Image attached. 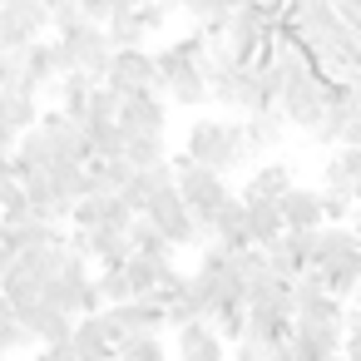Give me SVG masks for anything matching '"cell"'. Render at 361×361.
Returning <instances> with one entry per match:
<instances>
[{
    "label": "cell",
    "mask_w": 361,
    "mask_h": 361,
    "mask_svg": "<svg viewBox=\"0 0 361 361\" xmlns=\"http://www.w3.org/2000/svg\"><path fill=\"white\" fill-rule=\"evenodd\" d=\"M114 94H134V90H159V70H154V55L144 45H114L109 50V65L99 75Z\"/></svg>",
    "instance_id": "5"
},
{
    "label": "cell",
    "mask_w": 361,
    "mask_h": 361,
    "mask_svg": "<svg viewBox=\"0 0 361 361\" xmlns=\"http://www.w3.org/2000/svg\"><path fill=\"white\" fill-rule=\"evenodd\" d=\"M124 233H129V247H134V252L159 257V262H178V247H173V243H169V238H164V233H159V228H154L144 213H134Z\"/></svg>",
    "instance_id": "19"
},
{
    "label": "cell",
    "mask_w": 361,
    "mask_h": 361,
    "mask_svg": "<svg viewBox=\"0 0 361 361\" xmlns=\"http://www.w3.org/2000/svg\"><path fill=\"white\" fill-rule=\"evenodd\" d=\"M25 346H35L30 326L20 317H6V322H0V356H6V351H25Z\"/></svg>",
    "instance_id": "27"
},
{
    "label": "cell",
    "mask_w": 361,
    "mask_h": 361,
    "mask_svg": "<svg viewBox=\"0 0 361 361\" xmlns=\"http://www.w3.org/2000/svg\"><path fill=\"white\" fill-rule=\"evenodd\" d=\"M114 356L124 361H164V331H134L114 346Z\"/></svg>",
    "instance_id": "23"
},
{
    "label": "cell",
    "mask_w": 361,
    "mask_h": 361,
    "mask_svg": "<svg viewBox=\"0 0 361 361\" xmlns=\"http://www.w3.org/2000/svg\"><path fill=\"white\" fill-rule=\"evenodd\" d=\"M55 75H65V60H60V40H55V35H50V40H45V35L25 40V45H20V80L40 90V85H50Z\"/></svg>",
    "instance_id": "10"
},
{
    "label": "cell",
    "mask_w": 361,
    "mask_h": 361,
    "mask_svg": "<svg viewBox=\"0 0 361 361\" xmlns=\"http://www.w3.org/2000/svg\"><path fill=\"white\" fill-rule=\"evenodd\" d=\"M173 356H183V361H223L228 341L213 331L208 317H193V322L173 326Z\"/></svg>",
    "instance_id": "9"
},
{
    "label": "cell",
    "mask_w": 361,
    "mask_h": 361,
    "mask_svg": "<svg viewBox=\"0 0 361 361\" xmlns=\"http://www.w3.org/2000/svg\"><path fill=\"white\" fill-rule=\"evenodd\" d=\"M40 119V90L16 80L0 90V149H16V134Z\"/></svg>",
    "instance_id": "7"
},
{
    "label": "cell",
    "mask_w": 361,
    "mask_h": 361,
    "mask_svg": "<svg viewBox=\"0 0 361 361\" xmlns=\"http://www.w3.org/2000/svg\"><path fill=\"white\" fill-rule=\"evenodd\" d=\"M25 326H30V336H35V346H45V341H60V336H70V312H60V307H50L45 297L40 302H30V307H20L16 312Z\"/></svg>",
    "instance_id": "13"
},
{
    "label": "cell",
    "mask_w": 361,
    "mask_h": 361,
    "mask_svg": "<svg viewBox=\"0 0 361 361\" xmlns=\"http://www.w3.org/2000/svg\"><path fill=\"white\" fill-rule=\"evenodd\" d=\"M16 80H20V50H6V45H0V90L16 85Z\"/></svg>",
    "instance_id": "28"
},
{
    "label": "cell",
    "mask_w": 361,
    "mask_h": 361,
    "mask_svg": "<svg viewBox=\"0 0 361 361\" xmlns=\"http://www.w3.org/2000/svg\"><path fill=\"white\" fill-rule=\"evenodd\" d=\"M55 40H60V60H65V70H85V75H104V65H109V35H104V25H94V20H85V16H75L70 25H60L55 30Z\"/></svg>",
    "instance_id": "4"
},
{
    "label": "cell",
    "mask_w": 361,
    "mask_h": 361,
    "mask_svg": "<svg viewBox=\"0 0 361 361\" xmlns=\"http://www.w3.org/2000/svg\"><path fill=\"white\" fill-rule=\"evenodd\" d=\"M277 213H282V228H317L322 223V193L317 188H302L297 178L277 193Z\"/></svg>",
    "instance_id": "12"
},
{
    "label": "cell",
    "mask_w": 361,
    "mask_h": 361,
    "mask_svg": "<svg viewBox=\"0 0 361 361\" xmlns=\"http://www.w3.org/2000/svg\"><path fill=\"white\" fill-rule=\"evenodd\" d=\"M322 183H331V188H361V144H331Z\"/></svg>",
    "instance_id": "17"
},
{
    "label": "cell",
    "mask_w": 361,
    "mask_h": 361,
    "mask_svg": "<svg viewBox=\"0 0 361 361\" xmlns=\"http://www.w3.org/2000/svg\"><path fill=\"white\" fill-rule=\"evenodd\" d=\"M114 124L129 134H164L169 129V99L164 90H134V94H119V114Z\"/></svg>",
    "instance_id": "6"
},
{
    "label": "cell",
    "mask_w": 361,
    "mask_h": 361,
    "mask_svg": "<svg viewBox=\"0 0 361 361\" xmlns=\"http://www.w3.org/2000/svg\"><path fill=\"white\" fill-rule=\"evenodd\" d=\"M119 267H124L129 297H149V292H154V282H159V272H164V262H159V257H144V252H134V247H129V257H124Z\"/></svg>",
    "instance_id": "20"
},
{
    "label": "cell",
    "mask_w": 361,
    "mask_h": 361,
    "mask_svg": "<svg viewBox=\"0 0 361 361\" xmlns=\"http://www.w3.org/2000/svg\"><path fill=\"white\" fill-rule=\"evenodd\" d=\"M317 193H322V223H351V213H356V188H331V183H322Z\"/></svg>",
    "instance_id": "24"
},
{
    "label": "cell",
    "mask_w": 361,
    "mask_h": 361,
    "mask_svg": "<svg viewBox=\"0 0 361 361\" xmlns=\"http://www.w3.org/2000/svg\"><path fill=\"white\" fill-rule=\"evenodd\" d=\"M94 277V287H99V302L109 307V302H124L129 297V282H124V267H99V272H90Z\"/></svg>",
    "instance_id": "26"
},
{
    "label": "cell",
    "mask_w": 361,
    "mask_h": 361,
    "mask_svg": "<svg viewBox=\"0 0 361 361\" xmlns=\"http://www.w3.org/2000/svg\"><path fill=\"white\" fill-rule=\"evenodd\" d=\"M336 85H341V80H331V75H322V70H312V75H302L297 85H287V90L277 94V114H282V124L312 134L317 119L336 104Z\"/></svg>",
    "instance_id": "3"
},
{
    "label": "cell",
    "mask_w": 361,
    "mask_h": 361,
    "mask_svg": "<svg viewBox=\"0 0 361 361\" xmlns=\"http://www.w3.org/2000/svg\"><path fill=\"white\" fill-rule=\"evenodd\" d=\"M317 272H322V287H326L331 297H356V282H361V247L336 252V257L322 262Z\"/></svg>",
    "instance_id": "15"
},
{
    "label": "cell",
    "mask_w": 361,
    "mask_h": 361,
    "mask_svg": "<svg viewBox=\"0 0 361 361\" xmlns=\"http://www.w3.org/2000/svg\"><path fill=\"white\" fill-rule=\"evenodd\" d=\"M183 149H188V159H198V164H208L218 173H228V169H238V164L252 159L247 139H243V124L218 119V114H198L188 124V134H183Z\"/></svg>",
    "instance_id": "1"
},
{
    "label": "cell",
    "mask_w": 361,
    "mask_h": 361,
    "mask_svg": "<svg viewBox=\"0 0 361 361\" xmlns=\"http://www.w3.org/2000/svg\"><path fill=\"white\" fill-rule=\"evenodd\" d=\"M282 114L277 109H252L243 114V139H247V154H272L282 144Z\"/></svg>",
    "instance_id": "16"
},
{
    "label": "cell",
    "mask_w": 361,
    "mask_h": 361,
    "mask_svg": "<svg viewBox=\"0 0 361 361\" xmlns=\"http://www.w3.org/2000/svg\"><path fill=\"white\" fill-rule=\"evenodd\" d=\"M70 346L80 361H99V356H114V336L104 326V312H80L70 322Z\"/></svg>",
    "instance_id": "11"
},
{
    "label": "cell",
    "mask_w": 361,
    "mask_h": 361,
    "mask_svg": "<svg viewBox=\"0 0 361 361\" xmlns=\"http://www.w3.org/2000/svg\"><path fill=\"white\" fill-rule=\"evenodd\" d=\"M119 154H124L134 169H149V164H164V159H169V144H164V134H129Z\"/></svg>",
    "instance_id": "21"
},
{
    "label": "cell",
    "mask_w": 361,
    "mask_h": 361,
    "mask_svg": "<svg viewBox=\"0 0 361 361\" xmlns=\"http://www.w3.org/2000/svg\"><path fill=\"white\" fill-rule=\"evenodd\" d=\"M50 16H45V0H0V45L20 50L25 40L45 35Z\"/></svg>",
    "instance_id": "8"
},
{
    "label": "cell",
    "mask_w": 361,
    "mask_h": 361,
    "mask_svg": "<svg viewBox=\"0 0 361 361\" xmlns=\"http://www.w3.org/2000/svg\"><path fill=\"white\" fill-rule=\"evenodd\" d=\"M169 169H173V188H178L183 208H188L198 223H208V218H213V208L233 193V188H228V173H218V169H208V164L188 159V149L169 154Z\"/></svg>",
    "instance_id": "2"
},
{
    "label": "cell",
    "mask_w": 361,
    "mask_h": 361,
    "mask_svg": "<svg viewBox=\"0 0 361 361\" xmlns=\"http://www.w3.org/2000/svg\"><path fill=\"white\" fill-rule=\"evenodd\" d=\"M287 183H292V164H287V159H267V164H257V169L247 173V183H243L238 198H277Z\"/></svg>",
    "instance_id": "18"
},
{
    "label": "cell",
    "mask_w": 361,
    "mask_h": 361,
    "mask_svg": "<svg viewBox=\"0 0 361 361\" xmlns=\"http://www.w3.org/2000/svg\"><path fill=\"white\" fill-rule=\"evenodd\" d=\"M11 173V149H0V178Z\"/></svg>",
    "instance_id": "30"
},
{
    "label": "cell",
    "mask_w": 361,
    "mask_h": 361,
    "mask_svg": "<svg viewBox=\"0 0 361 361\" xmlns=\"http://www.w3.org/2000/svg\"><path fill=\"white\" fill-rule=\"evenodd\" d=\"M75 11H80L85 20H94V25H104L109 11H114V0H75Z\"/></svg>",
    "instance_id": "29"
},
{
    "label": "cell",
    "mask_w": 361,
    "mask_h": 361,
    "mask_svg": "<svg viewBox=\"0 0 361 361\" xmlns=\"http://www.w3.org/2000/svg\"><path fill=\"white\" fill-rule=\"evenodd\" d=\"M85 139H90V154H119L124 149V129L109 119V124H85Z\"/></svg>",
    "instance_id": "25"
},
{
    "label": "cell",
    "mask_w": 361,
    "mask_h": 361,
    "mask_svg": "<svg viewBox=\"0 0 361 361\" xmlns=\"http://www.w3.org/2000/svg\"><path fill=\"white\" fill-rule=\"evenodd\" d=\"M114 114H119V94H114L104 80H94V85H90V99H85L80 124H109Z\"/></svg>",
    "instance_id": "22"
},
{
    "label": "cell",
    "mask_w": 361,
    "mask_h": 361,
    "mask_svg": "<svg viewBox=\"0 0 361 361\" xmlns=\"http://www.w3.org/2000/svg\"><path fill=\"white\" fill-rule=\"evenodd\" d=\"M243 228H247V243L262 247L282 233V213H277V198H243Z\"/></svg>",
    "instance_id": "14"
}]
</instances>
